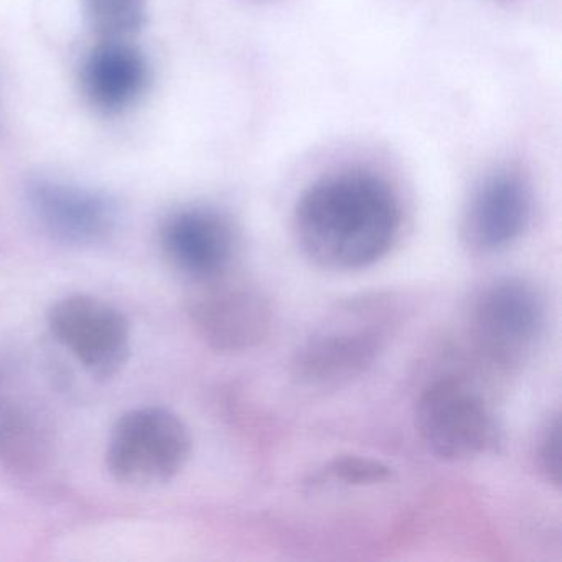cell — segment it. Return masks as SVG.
Here are the masks:
<instances>
[{"label": "cell", "instance_id": "obj_1", "mask_svg": "<svg viewBox=\"0 0 562 562\" xmlns=\"http://www.w3.org/2000/svg\"><path fill=\"white\" fill-rule=\"evenodd\" d=\"M403 210L393 187L370 170H341L304 190L294 210L302 252L328 271L368 268L396 245Z\"/></svg>", "mask_w": 562, "mask_h": 562}, {"label": "cell", "instance_id": "obj_2", "mask_svg": "<svg viewBox=\"0 0 562 562\" xmlns=\"http://www.w3.org/2000/svg\"><path fill=\"white\" fill-rule=\"evenodd\" d=\"M544 328V299L521 278L496 279L479 292L470 311L473 347L502 371L528 363Z\"/></svg>", "mask_w": 562, "mask_h": 562}, {"label": "cell", "instance_id": "obj_3", "mask_svg": "<svg viewBox=\"0 0 562 562\" xmlns=\"http://www.w3.org/2000/svg\"><path fill=\"white\" fill-rule=\"evenodd\" d=\"M187 315L199 337L222 353H243L266 340L272 325L268 295L235 268L192 281Z\"/></svg>", "mask_w": 562, "mask_h": 562}, {"label": "cell", "instance_id": "obj_4", "mask_svg": "<svg viewBox=\"0 0 562 562\" xmlns=\"http://www.w3.org/2000/svg\"><path fill=\"white\" fill-rule=\"evenodd\" d=\"M416 429L430 452L446 462H465L492 452L499 427L485 397L456 376L434 380L416 403Z\"/></svg>", "mask_w": 562, "mask_h": 562}, {"label": "cell", "instance_id": "obj_5", "mask_svg": "<svg viewBox=\"0 0 562 562\" xmlns=\"http://www.w3.org/2000/svg\"><path fill=\"white\" fill-rule=\"evenodd\" d=\"M192 452L189 427L164 407H137L114 424L106 465L117 482L154 486L182 472Z\"/></svg>", "mask_w": 562, "mask_h": 562}, {"label": "cell", "instance_id": "obj_6", "mask_svg": "<svg viewBox=\"0 0 562 562\" xmlns=\"http://www.w3.org/2000/svg\"><path fill=\"white\" fill-rule=\"evenodd\" d=\"M299 345L292 374L314 390H337L363 376L383 351L390 321L373 308L347 311Z\"/></svg>", "mask_w": 562, "mask_h": 562}, {"label": "cell", "instance_id": "obj_7", "mask_svg": "<svg viewBox=\"0 0 562 562\" xmlns=\"http://www.w3.org/2000/svg\"><path fill=\"white\" fill-rule=\"evenodd\" d=\"M48 327L94 380H111L130 360V322L103 299L87 294L60 299L48 311Z\"/></svg>", "mask_w": 562, "mask_h": 562}, {"label": "cell", "instance_id": "obj_8", "mask_svg": "<svg viewBox=\"0 0 562 562\" xmlns=\"http://www.w3.org/2000/svg\"><path fill=\"white\" fill-rule=\"evenodd\" d=\"M532 190L515 170H498L483 179L467 200L460 238L473 255H495L518 241L531 225Z\"/></svg>", "mask_w": 562, "mask_h": 562}, {"label": "cell", "instance_id": "obj_9", "mask_svg": "<svg viewBox=\"0 0 562 562\" xmlns=\"http://www.w3.org/2000/svg\"><path fill=\"white\" fill-rule=\"evenodd\" d=\"M167 259L190 281L233 268L238 233L218 210L192 206L173 213L160 233Z\"/></svg>", "mask_w": 562, "mask_h": 562}, {"label": "cell", "instance_id": "obj_10", "mask_svg": "<svg viewBox=\"0 0 562 562\" xmlns=\"http://www.w3.org/2000/svg\"><path fill=\"white\" fill-rule=\"evenodd\" d=\"M29 203L45 232L70 245H100L116 228V205L93 190L37 180L29 187Z\"/></svg>", "mask_w": 562, "mask_h": 562}, {"label": "cell", "instance_id": "obj_11", "mask_svg": "<svg viewBox=\"0 0 562 562\" xmlns=\"http://www.w3.org/2000/svg\"><path fill=\"white\" fill-rule=\"evenodd\" d=\"M146 83L147 65L143 54L124 41H104L85 64V93L94 106L106 113L130 106L143 93Z\"/></svg>", "mask_w": 562, "mask_h": 562}, {"label": "cell", "instance_id": "obj_12", "mask_svg": "<svg viewBox=\"0 0 562 562\" xmlns=\"http://www.w3.org/2000/svg\"><path fill=\"white\" fill-rule=\"evenodd\" d=\"M48 439L41 420L15 393L9 378L0 373V463L29 472L47 459Z\"/></svg>", "mask_w": 562, "mask_h": 562}, {"label": "cell", "instance_id": "obj_13", "mask_svg": "<svg viewBox=\"0 0 562 562\" xmlns=\"http://www.w3.org/2000/svg\"><path fill=\"white\" fill-rule=\"evenodd\" d=\"M87 12L104 41H124L143 27L146 0H87Z\"/></svg>", "mask_w": 562, "mask_h": 562}, {"label": "cell", "instance_id": "obj_14", "mask_svg": "<svg viewBox=\"0 0 562 562\" xmlns=\"http://www.w3.org/2000/svg\"><path fill=\"white\" fill-rule=\"evenodd\" d=\"M394 472L386 463L371 457L340 456L325 463L315 473L314 485L325 482L340 483V485L370 486L391 482Z\"/></svg>", "mask_w": 562, "mask_h": 562}, {"label": "cell", "instance_id": "obj_15", "mask_svg": "<svg viewBox=\"0 0 562 562\" xmlns=\"http://www.w3.org/2000/svg\"><path fill=\"white\" fill-rule=\"evenodd\" d=\"M536 467L546 482L559 488L561 486V419L552 416L539 436L536 446Z\"/></svg>", "mask_w": 562, "mask_h": 562}]
</instances>
